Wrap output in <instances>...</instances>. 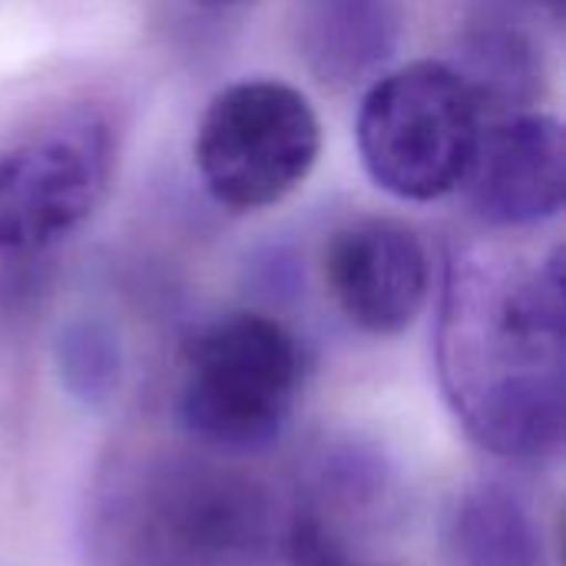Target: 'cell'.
I'll return each instance as SVG.
<instances>
[{
	"mask_svg": "<svg viewBox=\"0 0 566 566\" xmlns=\"http://www.w3.org/2000/svg\"><path fill=\"white\" fill-rule=\"evenodd\" d=\"M434 365L451 415L481 451L554 461L566 438L564 245L474 242L454 252Z\"/></svg>",
	"mask_w": 566,
	"mask_h": 566,
	"instance_id": "cell-1",
	"label": "cell"
},
{
	"mask_svg": "<svg viewBox=\"0 0 566 566\" xmlns=\"http://www.w3.org/2000/svg\"><path fill=\"white\" fill-rule=\"evenodd\" d=\"M226 461L146 451L113 464L90 507L99 566L275 564L285 511L255 474Z\"/></svg>",
	"mask_w": 566,
	"mask_h": 566,
	"instance_id": "cell-2",
	"label": "cell"
},
{
	"mask_svg": "<svg viewBox=\"0 0 566 566\" xmlns=\"http://www.w3.org/2000/svg\"><path fill=\"white\" fill-rule=\"evenodd\" d=\"M305 388V348L262 312L202 325L182 352L176 421L216 458H252L279 444Z\"/></svg>",
	"mask_w": 566,
	"mask_h": 566,
	"instance_id": "cell-3",
	"label": "cell"
},
{
	"mask_svg": "<svg viewBox=\"0 0 566 566\" xmlns=\"http://www.w3.org/2000/svg\"><path fill=\"white\" fill-rule=\"evenodd\" d=\"M488 113L448 60H415L371 80L355 119L368 179L401 202H434L461 189Z\"/></svg>",
	"mask_w": 566,
	"mask_h": 566,
	"instance_id": "cell-4",
	"label": "cell"
},
{
	"mask_svg": "<svg viewBox=\"0 0 566 566\" xmlns=\"http://www.w3.org/2000/svg\"><path fill=\"white\" fill-rule=\"evenodd\" d=\"M322 123L302 90L252 76L222 86L196 126V172L216 206L262 212L289 199L315 169Z\"/></svg>",
	"mask_w": 566,
	"mask_h": 566,
	"instance_id": "cell-5",
	"label": "cell"
},
{
	"mask_svg": "<svg viewBox=\"0 0 566 566\" xmlns=\"http://www.w3.org/2000/svg\"><path fill=\"white\" fill-rule=\"evenodd\" d=\"M116 136L99 113H70L0 149V252L36 255L66 242L103 206Z\"/></svg>",
	"mask_w": 566,
	"mask_h": 566,
	"instance_id": "cell-6",
	"label": "cell"
},
{
	"mask_svg": "<svg viewBox=\"0 0 566 566\" xmlns=\"http://www.w3.org/2000/svg\"><path fill=\"white\" fill-rule=\"evenodd\" d=\"M395 511L391 468L365 444H322L302 468L282 514L279 557L289 566H371Z\"/></svg>",
	"mask_w": 566,
	"mask_h": 566,
	"instance_id": "cell-7",
	"label": "cell"
},
{
	"mask_svg": "<svg viewBox=\"0 0 566 566\" xmlns=\"http://www.w3.org/2000/svg\"><path fill=\"white\" fill-rule=\"evenodd\" d=\"M322 275L348 325L375 338L408 332L431 298V252L398 219H358L332 232Z\"/></svg>",
	"mask_w": 566,
	"mask_h": 566,
	"instance_id": "cell-8",
	"label": "cell"
},
{
	"mask_svg": "<svg viewBox=\"0 0 566 566\" xmlns=\"http://www.w3.org/2000/svg\"><path fill=\"white\" fill-rule=\"evenodd\" d=\"M474 219L494 232H527L564 212V123L541 109L488 119L461 182Z\"/></svg>",
	"mask_w": 566,
	"mask_h": 566,
	"instance_id": "cell-9",
	"label": "cell"
},
{
	"mask_svg": "<svg viewBox=\"0 0 566 566\" xmlns=\"http://www.w3.org/2000/svg\"><path fill=\"white\" fill-rule=\"evenodd\" d=\"M398 36L401 17L391 0H302L298 46L322 83L368 80L398 50Z\"/></svg>",
	"mask_w": 566,
	"mask_h": 566,
	"instance_id": "cell-10",
	"label": "cell"
},
{
	"mask_svg": "<svg viewBox=\"0 0 566 566\" xmlns=\"http://www.w3.org/2000/svg\"><path fill=\"white\" fill-rule=\"evenodd\" d=\"M444 544L454 566H551L537 511L501 481L461 491L448 514Z\"/></svg>",
	"mask_w": 566,
	"mask_h": 566,
	"instance_id": "cell-11",
	"label": "cell"
},
{
	"mask_svg": "<svg viewBox=\"0 0 566 566\" xmlns=\"http://www.w3.org/2000/svg\"><path fill=\"white\" fill-rule=\"evenodd\" d=\"M471 90L478 93L488 119L531 109L534 86H537V63L534 46L511 30H481L468 40L461 63H454Z\"/></svg>",
	"mask_w": 566,
	"mask_h": 566,
	"instance_id": "cell-12",
	"label": "cell"
},
{
	"mask_svg": "<svg viewBox=\"0 0 566 566\" xmlns=\"http://www.w3.org/2000/svg\"><path fill=\"white\" fill-rule=\"evenodd\" d=\"M56 371L63 388L86 408L113 401L123 381V345L119 335L99 318H76L60 328L53 345Z\"/></svg>",
	"mask_w": 566,
	"mask_h": 566,
	"instance_id": "cell-13",
	"label": "cell"
},
{
	"mask_svg": "<svg viewBox=\"0 0 566 566\" xmlns=\"http://www.w3.org/2000/svg\"><path fill=\"white\" fill-rule=\"evenodd\" d=\"M534 7H544V10H551L554 17H560L564 13V3L566 0H531Z\"/></svg>",
	"mask_w": 566,
	"mask_h": 566,
	"instance_id": "cell-14",
	"label": "cell"
},
{
	"mask_svg": "<svg viewBox=\"0 0 566 566\" xmlns=\"http://www.w3.org/2000/svg\"><path fill=\"white\" fill-rule=\"evenodd\" d=\"M196 3H202V7H242L249 0H196Z\"/></svg>",
	"mask_w": 566,
	"mask_h": 566,
	"instance_id": "cell-15",
	"label": "cell"
}]
</instances>
